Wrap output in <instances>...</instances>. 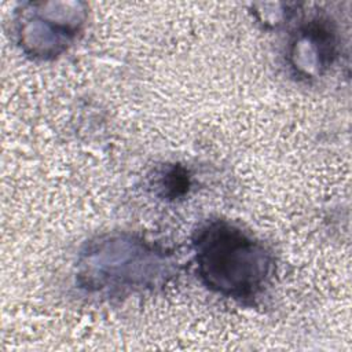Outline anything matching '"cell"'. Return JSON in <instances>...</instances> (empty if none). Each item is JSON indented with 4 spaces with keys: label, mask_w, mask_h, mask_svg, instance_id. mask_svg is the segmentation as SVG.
<instances>
[{
    "label": "cell",
    "mask_w": 352,
    "mask_h": 352,
    "mask_svg": "<svg viewBox=\"0 0 352 352\" xmlns=\"http://www.w3.org/2000/svg\"><path fill=\"white\" fill-rule=\"evenodd\" d=\"M192 248L201 280L226 297L250 298L270 278V252L228 221L212 220L201 226L195 231Z\"/></svg>",
    "instance_id": "1"
},
{
    "label": "cell",
    "mask_w": 352,
    "mask_h": 352,
    "mask_svg": "<svg viewBox=\"0 0 352 352\" xmlns=\"http://www.w3.org/2000/svg\"><path fill=\"white\" fill-rule=\"evenodd\" d=\"M78 283L89 292L122 293L153 287L170 275L172 263L162 249L132 235L91 241L78 258Z\"/></svg>",
    "instance_id": "2"
},
{
    "label": "cell",
    "mask_w": 352,
    "mask_h": 352,
    "mask_svg": "<svg viewBox=\"0 0 352 352\" xmlns=\"http://www.w3.org/2000/svg\"><path fill=\"white\" fill-rule=\"evenodd\" d=\"M336 33L320 19H312L294 36L290 50L292 67L304 77H314L333 63Z\"/></svg>",
    "instance_id": "4"
},
{
    "label": "cell",
    "mask_w": 352,
    "mask_h": 352,
    "mask_svg": "<svg viewBox=\"0 0 352 352\" xmlns=\"http://www.w3.org/2000/svg\"><path fill=\"white\" fill-rule=\"evenodd\" d=\"M84 16L78 3L25 4L16 18L18 43L29 55L56 56L72 44Z\"/></svg>",
    "instance_id": "3"
}]
</instances>
